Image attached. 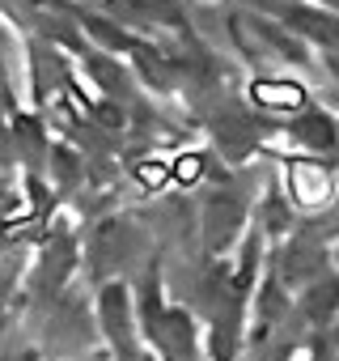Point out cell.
<instances>
[{"label":"cell","mask_w":339,"mask_h":361,"mask_svg":"<svg viewBox=\"0 0 339 361\" xmlns=\"http://www.w3.org/2000/svg\"><path fill=\"white\" fill-rule=\"evenodd\" d=\"M174 174H179V178H183V183H191V178H196V174H200V157H183V161H179V166H174Z\"/></svg>","instance_id":"5b68a950"},{"label":"cell","mask_w":339,"mask_h":361,"mask_svg":"<svg viewBox=\"0 0 339 361\" xmlns=\"http://www.w3.org/2000/svg\"><path fill=\"white\" fill-rule=\"evenodd\" d=\"M297 136H301L305 145H331V123H326V119H318V115H309V119L297 128Z\"/></svg>","instance_id":"3957f363"},{"label":"cell","mask_w":339,"mask_h":361,"mask_svg":"<svg viewBox=\"0 0 339 361\" xmlns=\"http://www.w3.org/2000/svg\"><path fill=\"white\" fill-rule=\"evenodd\" d=\"M161 178H165V166H161V161H144V166H140V183H148V188H157V183H161Z\"/></svg>","instance_id":"277c9868"},{"label":"cell","mask_w":339,"mask_h":361,"mask_svg":"<svg viewBox=\"0 0 339 361\" xmlns=\"http://www.w3.org/2000/svg\"><path fill=\"white\" fill-rule=\"evenodd\" d=\"M255 98L267 106H301V90L297 85H280V81H259Z\"/></svg>","instance_id":"7a4b0ae2"},{"label":"cell","mask_w":339,"mask_h":361,"mask_svg":"<svg viewBox=\"0 0 339 361\" xmlns=\"http://www.w3.org/2000/svg\"><path fill=\"white\" fill-rule=\"evenodd\" d=\"M322 196H326V174H322L318 166H309V161H297V166H293V200L318 204Z\"/></svg>","instance_id":"6da1fadb"}]
</instances>
